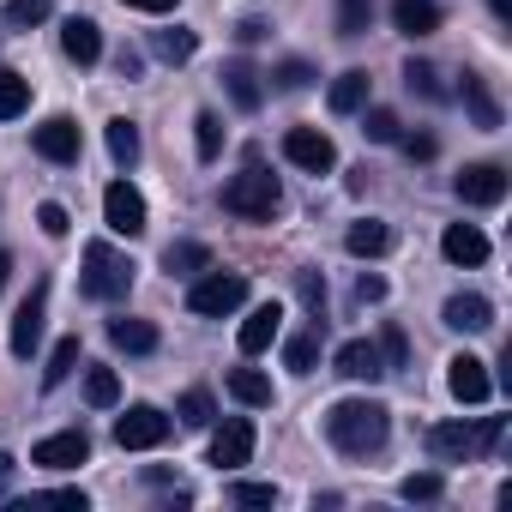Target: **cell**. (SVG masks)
Segmentation results:
<instances>
[{
    "instance_id": "cell-31",
    "label": "cell",
    "mask_w": 512,
    "mask_h": 512,
    "mask_svg": "<svg viewBox=\"0 0 512 512\" xmlns=\"http://www.w3.org/2000/svg\"><path fill=\"white\" fill-rule=\"evenodd\" d=\"M464 103H470V115H476V127H500V103L488 97V85H482L476 73H464Z\"/></svg>"
},
{
    "instance_id": "cell-39",
    "label": "cell",
    "mask_w": 512,
    "mask_h": 512,
    "mask_svg": "<svg viewBox=\"0 0 512 512\" xmlns=\"http://www.w3.org/2000/svg\"><path fill=\"white\" fill-rule=\"evenodd\" d=\"M229 500L235 506H278V488L272 482H229Z\"/></svg>"
},
{
    "instance_id": "cell-10",
    "label": "cell",
    "mask_w": 512,
    "mask_h": 512,
    "mask_svg": "<svg viewBox=\"0 0 512 512\" xmlns=\"http://www.w3.org/2000/svg\"><path fill=\"white\" fill-rule=\"evenodd\" d=\"M31 145H37V157H49V163H79V121H73V115H49V121L31 133Z\"/></svg>"
},
{
    "instance_id": "cell-2",
    "label": "cell",
    "mask_w": 512,
    "mask_h": 512,
    "mask_svg": "<svg viewBox=\"0 0 512 512\" xmlns=\"http://www.w3.org/2000/svg\"><path fill=\"white\" fill-rule=\"evenodd\" d=\"M278 205H284V187H278V175L260 169V163H247L241 175L223 181V211H235V217H247V223H272Z\"/></svg>"
},
{
    "instance_id": "cell-14",
    "label": "cell",
    "mask_w": 512,
    "mask_h": 512,
    "mask_svg": "<svg viewBox=\"0 0 512 512\" xmlns=\"http://www.w3.org/2000/svg\"><path fill=\"white\" fill-rule=\"evenodd\" d=\"M85 458H91V440H85V428L49 434V440H37V452H31V464H43V470H73V464H85Z\"/></svg>"
},
{
    "instance_id": "cell-47",
    "label": "cell",
    "mask_w": 512,
    "mask_h": 512,
    "mask_svg": "<svg viewBox=\"0 0 512 512\" xmlns=\"http://www.w3.org/2000/svg\"><path fill=\"white\" fill-rule=\"evenodd\" d=\"M121 7H133V13H151V19H157V13H175V0H121Z\"/></svg>"
},
{
    "instance_id": "cell-30",
    "label": "cell",
    "mask_w": 512,
    "mask_h": 512,
    "mask_svg": "<svg viewBox=\"0 0 512 512\" xmlns=\"http://www.w3.org/2000/svg\"><path fill=\"white\" fill-rule=\"evenodd\" d=\"M314 362H320V326H314V332H296V338L284 344V368H290V374H314Z\"/></svg>"
},
{
    "instance_id": "cell-40",
    "label": "cell",
    "mask_w": 512,
    "mask_h": 512,
    "mask_svg": "<svg viewBox=\"0 0 512 512\" xmlns=\"http://www.w3.org/2000/svg\"><path fill=\"white\" fill-rule=\"evenodd\" d=\"M362 133H368L374 145H398V115H392V109H368Z\"/></svg>"
},
{
    "instance_id": "cell-21",
    "label": "cell",
    "mask_w": 512,
    "mask_h": 512,
    "mask_svg": "<svg viewBox=\"0 0 512 512\" xmlns=\"http://www.w3.org/2000/svg\"><path fill=\"white\" fill-rule=\"evenodd\" d=\"M440 320H446L452 332H488V326H494V302H488V296H452V302L440 308Z\"/></svg>"
},
{
    "instance_id": "cell-1",
    "label": "cell",
    "mask_w": 512,
    "mask_h": 512,
    "mask_svg": "<svg viewBox=\"0 0 512 512\" xmlns=\"http://www.w3.org/2000/svg\"><path fill=\"white\" fill-rule=\"evenodd\" d=\"M386 434H392V410H386L380 398H344V404L326 410V440H332L344 458H368V452H380Z\"/></svg>"
},
{
    "instance_id": "cell-44",
    "label": "cell",
    "mask_w": 512,
    "mask_h": 512,
    "mask_svg": "<svg viewBox=\"0 0 512 512\" xmlns=\"http://www.w3.org/2000/svg\"><path fill=\"white\" fill-rule=\"evenodd\" d=\"M308 79H314V67H308V61H284V67L272 73V85H278V91H308Z\"/></svg>"
},
{
    "instance_id": "cell-43",
    "label": "cell",
    "mask_w": 512,
    "mask_h": 512,
    "mask_svg": "<svg viewBox=\"0 0 512 512\" xmlns=\"http://www.w3.org/2000/svg\"><path fill=\"white\" fill-rule=\"evenodd\" d=\"M404 85H410L416 97H428V103H440V85H434V67H428V61H410V67H404Z\"/></svg>"
},
{
    "instance_id": "cell-33",
    "label": "cell",
    "mask_w": 512,
    "mask_h": 512,
    "mask_svg": "<svg viewBox=\"0 0 512 512\" xmlns=\"http://www.w3.org/2000/svg\"><path fill=\"white\" fill-rule=\"evenodd\" d=\"M85 398H91L97 410H115V404H121V380H115V368H91V374H85Z\"/></svg>"
},
{
    "instance_id": "cell-16",
    "label": "cell",
    "mask_w": 512,
    "mask_h": 512,
    "mask_svg": "<svg viewBox=\"0 0 512 512\" xmlns=\"http://www.w3.org/2000/svg\"><path fill=\"white\" fill-rule=\"evenodd\" d=\"M61 55H67L73 67H97V61H103V31H97V19H67V25H61Z\"/></svg>"
},
{
    "instance_id": "cell-42",
    "label": "cell",
    "mask_w": 512,
    "mask_h": 512,
    "mask_svg": "<svg viewBox=\"0 0 512 512\" xmlns=\"http://www.w3.org/2000/svg\"><path fill=\"white\" fill-rule=\"evenodd\" d=\"M380 362H386V374H392V368H410V344H404V332H398V326H386V332H380Z\"/></svg>"
},
{
    "instance_id": "cell-3",
    "label": "cell",
    "mask_w": 512,
    "mask_h": 512,
    "mask_svg": "<svg viewBox=\"0 0 512 512\" xmlns=\"http://www.w3.org/2000/svg\"><path fill=\"white\" fill-rule=\"evenodd\" d=\"M494 440H500V416H482L476 428H464V422H434V428H428V452H434V464H464V458L488 452Z\"/></svg>"
},
{
    "instance_id": "cell-5",
    "label": "cell",
    "mask_w": 512,
    "mask_h": 512,
    "mask_svg": "<svg viewBox=\"0 0 512 512\" xmlns=\"http://www.w3.org/2000/svg\"><path fill=\"white\" fill-rule=\"evenodd\" d=\"M241 302H247V278H241V272H205V278H193V290H187V308L205 314V320H223V314H235Z\"/></svg>"
},
{
    "instance_id": "cell-52",
    "label": "cell",
    "mask_w": 512,
    "mask_h": 512,
    "mask_svg": "<svg viewBox=\"0 0 512 512\" xmlns=\"http://www.w3.org/2000/svg\"><path fill=\"white\" fill-rule=\"evenodd\" d=\"M7 476H13V458H7V452H0V482H7Z\"/></svg>"
},
{
    "instance_id": "cell-50",
    "label": "cell",
    "mask_w": 512,
    "mask_h": 512,
    "mask_svg": "<svg viewBox=\"0 0 512 512\" xmlns=\"http://www.w3.org/2000/svg\"><path fill=\"white\" fill-rule=\"evenodd\" d=\"M488 7H494V19H500V25H512V0H488Z\"/></svg>"
},
{
    "instance_id": "cell-17",
    "label": "cell",
    "mask_w": 512,
    "mask_h": 512,
    "mask_svg": "<svg viewBox=\"0 0 512 512\" xmlns=\"http://www.w3.org/2000/svg\"><path fill=\"white\" fill-rule=\"evenodd\" d=\"M440 253H446L452 266H482V260H488V235H482L476 223H446Z\"/></svg>"
},
{
    "instance_id": "cell-23",
    "label": "cell",
    "mask_w": 512,
    "mask_h": 512,
    "mask_svg": "<svg viewBox=\"0 0 512 512\" xmlns=\"http://www.w3.org/2000/svg\"><path fill=\"white\" fill-rule=\"evenodd\" d=\"M392 25L404 37H434L440 31V7L434 0H392Z\"/></svg>"
},
{
    "instance_id": "cell-9",
    "label": "cell",
    "mask_w": 512,
    "mask_h": 512,
    "mask_svg": "<svg viewBox=\"0 0 512 512\" xmlns=\"http://www.w3.org/2000/svg\"><path fill=\"white\" fill-rule=\"evenodd\" d=\"M103 223H109L115 235H145V199H139L133 181H109V193H103Z\"/></svg>"
},
{
    "instance_id": "cell-35",
    "label": "cell",
    "mask_w": 512,
    "mask_h": 512,
    "mask_svg": "<svg viewBox=\"0 0 512 512\" xmlns=\"http://www.w3.org/2000/svg\"><path fill=\"white\" fill-rule=\"evenodd\" d=\"M49 7H55V0H7V13H0V19H7L13 31H31V25L49 19Z\"/></svg>"
},
{
    "instance_id": "cell-51",
    "label": "cell",
    "mask_w": 512,
    "mask_h": 512,
    "mask_svg": "<svg viewBox=\"0 0 512 512\" xmlns=\"http://www.w3.org/2000/svg\"><path fill=\"white\" fill-rule=\"evenodd\" d=\"M7 272H13V253L0 247V290H7Z\"/></svg>"
},
{
    "instance_id": "cell-19",
    "label": "cell",
    "mask_w": 512,
    "mask_h": 512,
    "mask_svg": "<svg viewBox=\"0 0 512 512\" xmlns=\"http://www.w3.org/2000/svg\"><path fill=\"white\" fill-rule=\"evenodd\" d=\"M223 91H229V103L247 109V115L266 103V85H260V67H253V61H229V67H223Z\"/></svg>"
},
{
    "instance_id": "cell-13",
    "label": "cell",
    "mask_w": 512,
    "mask_h": 512,
    "mask_svg": "<svg viewBox=\"0 0 512 512\" xmlns=\"http://www.w3.org/2000/svg\"><path fill=\"white\" fill-rule=\"evenodd\" d=\"M253 458V422L247 416H229L217 434H211V464L217 470H235V464H247Z\"/></svg>"
},
{
    "instance_id": "cell-34",
    "label": "cell",
    "mask_w": 512,
    "mask_h": 512,
    "mask_svg": "<svg viewBox=\"0 0 512 512\" xmlns=\"http://www.w3.org/2000/svg\"><path fill=\"white\" fill-rule=\"evenodd\" d=\"M175 416H181L187 428H205V422L217 416V404H211V392H205V386H193V392H181V404H175Z\"/></svg>"
},
{
    "instance_id": "cell-22",
    "label": "cell",
    "mask_w": 512,
    "mask_h": 512,
    "mask_svg": "<svg viewBox=\"0 0 512 512\" xmlns=\"http://www.w3.org/2000/svg\"><path fill=\"white\" fill-rule=\"evenodd\" d=\"M163 272H169V278H199V272H211V247H205V241H169V247H163Z\"/></svg>"
},
{
    "instance_id": "cell-46",
    "label": "cell",
    "mask_w": 512,
    "mask_h": 512,
    "mask_svg": "<svg viewBox=\"0 0 512 512\" xmlns=\"http://www.w3.org/2000/svg\"><path fill=\"white\" fill-rule=\"evenodd\" d=\"M356 302H386V278H356Z\"/></svg>"
},
{
    "instance_id": "cell-48",
    "label": "cell",
    "mask_w": 512,
    "mask_h": 512,
    "mask_svg": "<svg viewBox=\"0 0 512 512\" xmlns=\"http://www.w3.org/2000/svg\"><path fill=\"white\" fill-rule=\"evenodd\" d=\"M235 37H241V43H260V37H266V19H241Z\"/></svg>"
},
{
    "instance_id": "cell-45",
    "label": "cell",
    "mask_w": 512,
    "mask_h": 512,
    "mask_svg": "<svg viewBox=\"0 0 512 512\" xmlns=\"http://www.w3.org/2000/svg\"><path fill=\"white\" fill-rule=\"evenodd\" d=\"M37 223H43V235H55V241H61V235L73 229V217H67V205H55V199H49V205H37Z\"/></svg>"
},
{
    "instance_id": "cell-12",
    "label": "cell",
    "mask_w": 512,
    "mask_h": 512,
    "mask_svg": "<svg viewBox=\"0 0 512 512\" xmlns=\"http://www.w3.org/2000/svg\"><path fill=\"white\" fill-rule=\"evenodd\" d=\"M446 386H452L458 404H488V392H494L488 362H476V356H452V362H446Z\"/></svg>"
},
{
    "instance_id": "cell-29",
    "label": "cell",
    "mask_w": 512,
    "mask_h": 512,
    "mask_svg": "<svg viewBox=\"0 0 512 512\" xmlns=\"http://www.w3.org/2000/svg\"><path fill=\"white\" fill-rule=\"evenodd\" d=\"M151 49H157V61H169V67H181V61H193V49H199V37L175 25V31H157V37H151Z\"/></svg>"
},
{
    "instance_id": "cell-24",
    "label": "cell",
    "mask_w": 512,
    "mask_h": 512,
    "mask_svg": "<svg viewBox=\"0 0 512 512\" xmlns=\"http://www.w3.org/2000/svg\"><path fill=\"white\" fill-rule=\"evenodd\" d=\"M368 73L362 67H350V73H338L332 79V91H326V103H332V115H356V109H368Z\"/></svg>"
},
{
    "instance_id": "cell-36",
    "label": "cell",
    "mask_w": 512,
    "mask_h": 512,
    "mask_svg": "<svg viewBox=\"0 0 512 512\" xmlns=\"http://www.w3.org/2000/svg\"><path fill=\"white\" fill-rule=\"evenodd\" d=\"M296 290H302V308L314 314V326H326V278L320 272H296Z\"/></svg>"
},
{
    "instance_id": "cell-6",
    "label": "cell",
    "mask_w": 512,
    "mask_h": 512,
    "mask_svg": "<svg viewBox=\"0 0 512 512\" xmlns=\"http://www.w3.org/2000/svg\"><path fill=\"white\" fill-rule=\"evenodd\" d=\"M163 440H169V416H163L157 404H133V410L115 416V446H121V452H151V446H163Z\"/></svg>"
},
{
    "instance_id": "cell-32",
    "label": "cell",
    "mask_w": 512,
    "mask_h": 512,
    "mask_svg": "<svg viewBox=\"0 0 512 512\" xmlns=\"http://www.w3.org/2000/svg\"><path fill=\"white\" fill-rule=\"evenodd\" d=\"M73 368H79V338H61V344L49 350V368H43V386L55 392V386H61V380L73 374Z\"/></svg>"
},
{
    "instance_id": "cell-25",
    "label": "cell",
    "mask_w": 512,
    "mask_h": 512,
    "mask_svg": "<svg viewBox=\"0 0 512 512\" xmlns=\"http://www.w3.org/2000/svg\"><path fill=\"white\" fill-rule=\"evenodd\" d=\"M109 344H115V350H127V356H151V350H157V326H151V320L121 314V320H109Z\"/></svg>"
},
{
    "instance_id": "cell-20",
    "label": "cell",
    "mask_w": 512,
    "mask_h": 512,
    "mask_svg": "<svg viewBox=\"0 0 512 512\" xmlns=\"http://www.w3.org/2000/svg\"><path fill=\"white\" fill-rule=\"evenodd\" d=\"M223 386H229V398L247 404V410H272V398H278V392H272V374H260V368H229Z\"/></svg>"
},
{
    "instance_id": "cell-15",
    "label": "cell",
    "mask_w": 512,
    "mask_h": 512,
    "mask_svg": "<svg viewBox=\"0 0 512 512\" xmlns=\"http://www.w3.org/2000/svg\"><path fill=\"white\" fill-rule=\"evenodd\" d=\"M278 332H284V308L278 302H260V308H253L247 320H241V356H260V350H272L278 344Z\"/></svg>"
},
{
    "instance_id": "cell-11",
    "label": "cell",
    "mask_w": 512,
    "mask_h": 512,
    "mask_svg": "<svg viewBox=\"0 0 512 512\" xmlns=\"http://www.w3.org/2000/svg\"><path fill=\"white\" fill-rule=\"evenodd\" d=\"M452 193H458L464 205H500V199H506V169H500V163H470V169L452 181Z\"/></svg>"
},
{
    "instance_id": "cell-49",
    "label": "cell",
    "mask_w": 512,
    "mask_h": 512,
    "mask_svg": "<svg viewBox=\"0 0 512 512\" xmlns=\"http://www.w3.org/2000/svg\"><path fill=\"white\" fill-rule=\"evenodd\" d=\"M404 151H410V157H434V139H428V133H416V139H404Z\"/></svg>"
},
{
    "instance_id": "cell-4",
    "label": "cell",
    "mask_w": 512,
    "mask_h": 512,
    "mask_svg": "<svg viewBox=\"0 0 512 512\" xmlns=\"http://www.w3.org/2000/svg\"><path fill=\"white\" fill-rule=\"evenodd\" d=\"M85 296H97V302H121L127 290H133V260L127 253H115L109 241H91L85 247Z\"/></svg>"
},
{
    "instance_id": "cell-7",
    "label": "cell",
    "mask_w": 512,
    "mask_h": 512,
    "mask_svg": "<svg viewBox=\"0 0 512 512\" xmlns=\"http://www.w3.org/2000/svg\"><path fill=\"white\" fill-rule=\"evenodd\" d=\"M43 320H49V284H37V290L19 302V314H13L7 350H13L19 362H31V356H37V344H43Z\"/></svg>"
},
{
    "instance_id": "cell-28",
    "label": "cell",
    "mask_w": 512,
    "mask_h": 512,
    "mask_svg": "<svg viewBox=\"0 0 512 512\" xmlns=\"http://www.w3.org/2000/svg\"><path fill=\"white\" fill-rule=\"evenodd\" d=\"M25 109H31V79L0 67V121H13V115H25Z\"/></svg>"
},
{
    "instance_id": "cell-38",
    "label": "cell",
    "mask_w": 512,
    "mask_h": 512,
    "mask_svg": "<svg viewBox=\"0 0 512 512\" xmlns=\"http://www.w3.org/2000/svg\"><path fill=\"white\" fill-rule=\"evenodd\" d=\"M368 19H374L368 0H338V37H362V31H368Z\"/></svg>"
},
{
    "instance_id": "cell-27",
    "label": "cell",
    "mask_w": 512,
    "mask_h": 512,
    "mask_svg": "<svg viewBox=\"0 0 512 512\" xmlns=\"http://www.w3.org/2000/svg\"><path fill=\"white\" fill-rule=\"evenodd\" d=\"M139 151H145V145H139V127H133L127 115H115V121H109V157H115V169H133Z\"/></svg>"
},
{
    "instance_id": "cell-26",
    "label": "cell",
    "mask_w": 512,
    "mask_h": 512,
    "mask_svg": "<svg viewBox=\"0 0 512 512\" xmlns=\"http://www.w3.org/2000/svg\"><path fill=\"white\" fill-rule=\"evenodd\" d=\"M344 247L356 253V260H374V253H386V247H392V229H386L380 217H362V223H350Z\"/></svg>"
},
{
    "instance_id": "cell-41",
    "label": "cell",
    "mask_w": 512,
    "mask_h": 512,
    "mask_svg": "<svg viewBox=\"0 0 512 512\" xmlns=\"http://www.w3.org/2000/svg\"><path fill=\"white\" fill-rule=\"evenodd\" d=\"M193 127H199V157H205V163H217V151H223V121H217V115L205 109V115H199Z\"/></svg>"
},
{
    "instance_id": "cell-8",
    "label": "cell",
    "mask_w": 512,
    "mask_h": 512,
    "mask_svg": "<svg viewBox=\"0 0 512 512\" xmlns=\"http://www.w3.org/2000/svg\"><path fill=\"white\" fill-rule=\"evenodd\" d=\"M284 157H290L296 169H308V175L338 169V145H332L320 127H290V133H284Z\"/></svg>"
},
{
    "instance_id": "cell-18",
    "label": "cell",
    "mask_w": 512,
    "mask_h": 512,
    "mask_svg": "<svg viewBox=\"0 0 512 512\" xmlns=\"http://www.w3.org/2000/svg\"><path fill=\"white\" fill-rule=\"evenodd\" d=\"M332 368H338L344 380H380V374H386V362H380V344H368V338H350V344H338Z\"/></svg>"
},
{
    "instance_id": "cell-37",
    "label": "cell",
    "mask_w": 512,
    "mask_h": 512,
    "mask_svg": "<svg viewBox=\"0 0 512 512\" xmlns=\"http://www.w3.org/2000/svg\"><path fill=\"white\" fill-rule=\"evenodd\" d=\"M398 494H404V500H440V494H446V476H440V470H416V476L398 482Z\"/></svg>"
}]
</instances>
